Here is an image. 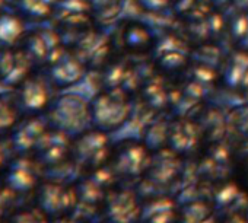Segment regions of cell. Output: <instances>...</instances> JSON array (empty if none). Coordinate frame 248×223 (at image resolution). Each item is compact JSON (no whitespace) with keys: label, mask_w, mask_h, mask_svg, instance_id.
I'll use <instances>...</instances> for the list:
<instances>
[{"label":"cell","mask_w":248,"mask_h":223,"mask_svg":"<svg viewBox=\"0 0 248 223\" xmlns=\"http://www.w3.org/2000/svg\"><path fill=\"white\" fill-rule=\"evenodd\" d=\"M44 123L38 119L35 120H28L22 123L16 132L14 133L12 137V145L16 152H28L30 149L35 148L41 136L44 134Z\"/></svg>","instance_id":"cell-10"},{"label":"cell","mask_w":248,"mask_h":223,"mask_svg":"<svg viewBox=\"0 0 248 223\" xmlns=\"http://www.w3.org/2000/svg\"><path fill=\"white\" fill-rule=\"evenodd\" d=\"M91 121L101 130H115L126 123L133 109L132 92L124 88L102 89L89 101Z\"/></svg>","instance_id":"cell-2"},{"label":"cell","mask_w":248,"mask_h":223,"mask_svg":"<svg viewBox=\"0 0 248 223\" xmlns=\"http://www.w3.org/2000/svg\"><path fill=\"white\" fill-rule=\"evenodd\" d=\"M226 40L233 48L248 50V11H236L226 15Z\"/></svg>","instance_id":"cell-11"},{"label":"cell","mask_w":248,"mask_h":223,"mask_svg":"<svg viewBox=\"0 0 248 223\" xmlns=\"http://www.w3.org/2000/svg\"><path fill=\"white\" fill-rule=\"evenodd\" d=\"M0 5H2V0H0Z\"/></svg>","instance_id":"cell-25"},{"label":"cell","mask_w":248,"mask_h":223,"mask_svg":"<svg viewBox=\"0 0 248 223\" xmlns=\"http://www.w3.org/2000/svg\"><path fill=\"white\" fill-rule=\"evenodd\" d=\"M63 200V193L59 187L46 185L40 194V204L47 213H53L60 208Z\"/></svg>","instance_id":"cell-17"},{"label":"cell","mask_w":248,"mask_h":223,"mask_svg":"<svg viewBox=\"0 0 248 223\" xmlns=\"http://www.w3.org/2000/svg\"><path fill=\"white\" fill-rule=\"evenodd\" d=\"M6 184L9 190L25 193L31 190L35 184V174L32 169V164L28 159H18L15 161L9 172L6 175Z\"/></svg>","instance_id":"cell-12"},{"label":"cell","mask_w":248,"mask_h":223,"mask_svg":"<svg viewBox=\"0 0 248 223\" xmlns=\"http://www.w3.org/2000/svg\"><path fill=\"white\" fill-rule=\"evenodd\" d=\"M12 223H44L43 219L34 211H24L14 217Z\"/></svg>","instance_id":"cell-21"},{"label":"cell","mask_w":248,"mask_h":223,"mask_svg":"<svg viewBox=\"0 0 248 223\" xmlns=\"http://www.w3.org/2000/svg\"><path fill=\"white\" fill-rule=\"evenodd\" d=\"M174 0H133V5L145 15H161L171 9Z\"/></svg>","instance_id":"cell-18"},{"label":"cell","mask_w":248,"mask_h":223,"mask_svg":"<svg viewBox=\"0 0 248 223\" xmlns=\"http://www.w3.org/2000/svg\"><path fill=\"white\" fill-rule=\"evenodd\" d=\"M21 2H43V3L56 6V0H21Z\"/></svg>","instance_id":"cell-23"},{"label":"cell","mask_w":248,"mask_h":223,"mask_svg":"<svg viewBox=\"0 0 248 223\" xmlns=\"http://www.w3.org/2000/svg\"><path fill=\"white\" fill-rule=\"evenodd\" d=\"M219 88L245 98L248 95V50L231 48L219 67Z\"/></svg>","instance_id":"cell-5"},{"label":"cell","mask_w":248,"mask_h":223,"mask_svg":"<svg viewBox=\"0 0 248 223\" xmlns=\"http://www.w3.org/2000/svg\"><path fill=\"white\" fill-rule=\"evenodd\" d=\"M16 120L15 109L3 99H0V132L9 129Z\"/></svg>","instance_id":"cell-19"},{"label":"cell","mask_w":248,"mask_h":223,"mask_svg":"<svg viewBox=\"0 0 248 223\" xmlns=\"http://www.w3.org/2000/svg\"><path fill=\"white\" fill-rule=\"evenodd\" d=\"M93 21L98 27L115 21L123 9V0H91Z\"/></svg>","instance_id":"cell-14"},{"label":"cell","mask_w":248,"mask_h":223,"mask_svg":"<svg viewBox=\"0 0 248 223\" xmlns=\"http://www.w3.org/2000/svg\"><path fill=\"white\" fill-rule=\"evenodd\" d=\"M193 45L180 32L168 30L156 38V45L151 54L154 69L172 82H178L190 66Z\"/></svg>","instance_id":"cell-1"},{"label":"cell","mask_w":248,"mask_h":223,"mask_svg":"<svg viewBox=\"0 0 248 223\" xmlns=\"http://www.w3.org/2000/svg\"><path fill=\"white\" fill-rule=\"evenodd\" d=\"M3 161H5V150H3L2 146H0V166H2Z\"/></svg>","instance_id":"cell-24"},{"label":"cell","mask_w":248,"mask_h":223,"mask_svg":"<svg viewBox=\"0 0 248 223\" xmlns=\"http://www.w3.org/2000/svg\"><path fill=\"white\" fill-rule=\"evenodd\" d=\"M66 136L67 134L59 130H56L54 133H44L35 146L40 152V158L47 164H54L62 159L67 148Z\"/></svg>","instance_id":"cell-13"},{"label":"cell","mask_w":248,"mask_h":223,"mask_svg":"<svg viewBox=\"0 0 248 223\" xmlns=\"http://www.w3.org/2000/svg\"><path fill=\"white\" fill-rule=\"evenodd\" d=\"M48 120L56 130L67 136L82 134L91 121L89 101L78 92H64L54 101Z\"/></svg>","instance_id":"cell-3"},{"label":"cell","mask_w":248,"mask_h":223,"mask_svg":"<svg viewBox=\"0 0 248 223\" xmlns=\"http://www.w3.org/2000/svg\"><path fill=\"white\" fill-rule=\"evenodd\" d=\"M22 9L35 18H43V16L50 15L53 6L43 3V2H22Z\"/></svg>","instance_id":"cell-20"},{"label":"cell","mask_w":248,"mask_h":223,"mask_svg":"<svg viewBox=\"0 0 248 223\" xmlns=\"http://www.w3.org/2000/svg\"><path fill=\"white\" fill-rule=\"evenodd\" d=\"M50 99L47 83L41 79H30L24 83L19 93V106L25 113H35L44 108Z\"/></svg>","instance_id":"cell-9"},{"label":"cell","mask_w":248,"mask_h":223,"mask_svg":"<svg viewBox=\"0 0 248 223\" xmlns=\"http://www.w3.org/2000/svg\"><path fill=\"white\" fill-rule=\"evenodd\" d=\"M107 143L108 139L101 132H91L83 134L75 148L76 159L80 164H98L104 159V155L107 152Z\"/></svg>","instance_id":"cell-8"},{"label":"cell","mask_w":248,"mask_h":223,"mask_svg":"<svg viewBox=\"0 0 248 223\" xmlns=\"http://www.w3.org/2000/svg\"><path fill=\"white\" fill-rule=\"evenodd\" d=\"M24 27L19 19L11 15L0 16V45L14 44L22 34Z\"/></svg>","instance_id":"cell-16"},{"label":"cell","mask_w":248,"mask_h":223,"mask_svg":"<svg viewBox=\"0 0 248 223\" xmlns=\"http://www.w3.org/2000/svg\"><path fill=\"white\" fill-rule=\"evenodd\" d=\"M171 11L180 24H193L219 12V8L216 0H174Z\"/></svg>","instance_id":"cell-7"},{"label":"cell","mask_w":248,"mask_h":223,"mask_svg":"<svg viewBox=\"0 0 248 223\" xmlns=\"http://www.w3.org/2000/svg\"><path fill=\"white\" fill-rule=\"evenodd\" d=\"M88 67L78 57V54L72 51H62L59 57L51 63L48 70V76L51 82L63 89L72 88L83 82L86 77Z\"/></svg>","instance_id":"cell-6"},{"label":"cell","mask_w":248,"mask_h":223,"mask_svg":"<svg viewBox=\"0 0 248 223\" xmlns=\"http://www.w3.org/2000/svg\"><path fill=\"white\" fill-rule=\"evenodd\" d=\"M111 38L117 54L130 59H140L152 54L158 37L146 24L127 19L115 28Z\"/></svg>","instance_id":"cell-4"},{"label":"cell","mask_w":248,"mask_h":223,"mask_svg":"<svg viewBox=\"0 0 248 223\" xmlns=\"http://www.w3.org/2000/svg\"><path fill=\"white\" fill-rule=\"evenodd\" d=\"M30 64H31V57L27 53H14V60H12L8 72L2 77V82L8 86L18 83L27 74Z\"/></svg>","instance_id":"cell-15"},{"label":"cell","mask_w":248,"mask_h":223,"mask_svg":"<svg viewBox=\"0 0 248 223\" xmlns=\"http://www.w3.org/2000/svg\"><path fill=\"white\" fill-rule=\"evenodd\" d=\"M11 191H8V190H0V214H2L6 210V207H8L9 201H11Z\"/></svg>","instance_id":"cell-22"}]
</instances>
